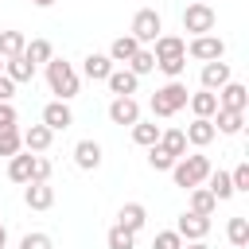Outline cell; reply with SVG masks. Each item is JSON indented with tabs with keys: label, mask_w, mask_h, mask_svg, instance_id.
<instances>
[{
	"label": "cell",
	"mask_w": 249,
	"mask_h": 249,
	"mask_svg": "<svg viewBox=\"0 0 249 249\" xmlns=\"http://www.w3.org/2000/svg\"><path fill=\"white\" fill-rule=\"evenodd\" d=\"M206 191H210L218 202L233 198V183H230V171H210V175H206Z\"/></svg>",
	"instance_id": "26"
},
{
	"label": "cell",
	"mask_w": 249,
	"mask_h": 249,
	"mask_svg": "<svg viewBox=\"0 0 249 249\" xmlns=\"http://www.w3.org/2000/svg\"><path fill=\"white\" fill-rule=\"evenodd\" d=\"M23 202L31 210H51L54 206V187L51 183H27L23 187Z\"/></svg>",
	"instance_id": "17"
},
{
	"label": "cell",
	"mask_w": 249,
	"mask_h": 249,
	"mask_svg": "<svg viewBox=\"0 0 249 249\" xmlns=\"http://www.w3.org/2000/svg\"><path fill=\"white\" fill-rule=\"evenodd\" d=\"M82 74H86L89 82H105V78L113 74V62H109V54H97V51H89V54L82 58Z\"/></svg>",
	"instance_id": "18"
},
{
	"label": "cell",
	"mask_w": 249,
	"mask_h": 249,
	"mask_svg": "<svg viewBox=\"0 0 249 249\" xmlns=\"http://www.w3.org/2000/svg\"><path fill=\"white\" fill-rule=\"evenodd\" d=\"M19 249H54V241H51V233H23L19 237Z\"/></svg>",
	"instance_id": "36"
},
{
	"label": "cell",
	"mask_w": 249,
	"mask_h": 249,
	"mask_svg": "<svg viewBox=\"0 0 249 249\" xmlns=\"http://www.w3.org/2000/svg\"><path fill=\"white\" fill-rule=\"evenodd\" d=\"M0 128H16V105L0 101Z\"/></svg>",
	"instance_id": "41"
},
{
	"label": "cell",
	"mask_w": 249,
	"mask_h": 249,
	"mask_svg": "<svg viewBox=\"0 0 249 249\" xmlns=\"http://www.w3.org/2000/svg\"><path fill=\"white\" fill-rule=\"evenodd\" d=\"M109 121L132 128V124L140 121V101H136V97H113V101H109Z\"/></svg>",
	"instance_id": "9"
},
{
	"label": "cell",
	"mask_w": 249,
	"mask_h": 249,
	"mask_svg": "<svg viewBox=\"0 0 249 249\" xmlns=\"http://www.w3.org/2000/svg\"><path fill=\"white\" fill-rule=\"evenodd\" d=\"M210 171H214V167H210V160H206L202 152H195V156H183V160H175V167H171V179H175V187L191 191V187H202Z\"/></svg>",
	"instance_id": "2"
},
{
	"label": "cell",
	"mask_w": 249,
	"mask_h": 249,
	"mask_svg": "<svg viewBox=\"0 0 249 249\" xmlns=\"http://www.w3.org/2000/svg\"><path fill=\"white\" fill-rule=\"evenodd\" d=\"M19 140H23V148H27L31 156H43V152L51 148L54 132H51L47 124H31V128H23V132H19Z\"/></svg>",
	"instance_id": "15"
},
{
	"label": "cell",
	"mask_w": 249,
	"mask_h": 249,
	"mask_svg": "<svg viewBox=\"0 0 249 249\" xmlns=\"http://www.w3.org/2000/svg\"><path fill=\"white\" fill-rule=\"evenodd\" d=\"M152 58H156V62L187 58V39H179V35H160V39L152 43Z\"/></svg>",
	"instance_id": "11"
},
{
	"label": "cell",
	"mask_w": 249,
	"mask_h": 249,
	"mask_svg": "<svg viewBox=\"0 0 249 249\" xmlns=\"http://www.w3.org/2000/svg\"><path fill=\"white\" fill-rule=\"evenodd\" d=\"M31 4H39V8H51V4H54V0H31Z\"/></svg>",
	"instance_id": "45"
},
{
	"label": "cell",
	"mask_w": 249,
	"mask_h": 249,
	"mask_svg": "<svg viewBox=\"0 0 249 249\" xmlns=\"http://www.w3.org/2000/svg\"><path fill=\"white\" fill-rule=\"evenodd\" d=\"M187 97H191V93H187L183 82H167V86H160V89L152 93L148 105H152L156 117H175L179 109H187Z\"/></svg>",
	"instance_id": "3"
},
{
	"label": "cell",
	"mask_w": 249,
	"mask_h": 249,
	"mask_svg": "<svg viewBox=\"0 0 249 249\" xmlns=\"http://www.w3.org/2000/svg\"><path fill=\"white\" fill-rule=\"evenodd\" d=\"M117 226L128 230V233H140V230L148 226V210H144V202H124V206L117 210Z\"/></svg>",
	"instance_id": "14"
},
{
	"label": "cell",
	"mask_w": 249,
	"mask_h": 249,
	"mask_svg": "<svg viewBox=\"0 0 249 249\" xmlns=\"http://www.w3.org/2000/svg\"><path fill=\"white\" fill-rule=\"evenodd\" d=\"M31 167H35V156H31V152H16V156L8 160V179L27 187V183H31Z\"/></svg>",
	"instance_id": "20"
},
{
	"label": "cell",
	"mask_w": 249,
	"mask_h": 249,
	"mask_svg": "<svg viewBox=\"0 0 249 249\" xmlns=\"http://www.w3.org/2000/svg\"><path fill=\"white\" fill-rule=\"evenodd\" d=\"M226 237H230V245L233 249H245L249 245V218H230V226H226Z\"/></svg>",
	"instance_id": "31"
},
{
	"label": "cell",
	"mask_w": 249,
	"mask_h": 249,
	"mask_svg": "<svg viewBox=\"0 0 249 249\" xmlns=\"http://www.w3.org/2000/svg\"><path fill=\"white\" fill-rule=\"evenodd\" d=\"M198 78H202V89H210V93H218L226 82H233L230 62H222V58H218V62H202V74H198Z\"/></svg>",
	"instance_id": "12"
},
{
	"label": "cell",
	"mask_w": 249,
	"mask_h": 249,
	"mask_svg": "<svg viewBox=\"0 0 249 249\" xmlns=\"http://www.w3.org/2000/svg\"><path fill=\"white\" fill-rule=\"evenodd\" d=\"M163 74H167V82H179L183 78V70H187V58H167V62H156Z\"/></svg>",
	"instance_id": "38"
},
{
	"label": "cell",
	"mask_w": 249,
	"mask_h": 249,
	"mask_svg": "<svg viewBox=\"0 0 249 249\" xmlns=\"http://www.w3.org/2000/svg\"><path fill=\"white\" fill-rule=\"evenodd\" d=\"M140 51V43L132 39V35H117L113 43H109V62H121V66H128V58Z\"/></svg>",
	"instance_id": "21"
},
{
	"label": "cell",
	"mask_w": 249,
	"mask_h": 249,
	"mask_svg": "<svg viewBox=\"0 0 249 249\" xmlns=\"http://www.w3.org/2000/svg\"><path fill=\"white\" fill-rule=\"evenodd\" d=\"M0 74H4V58H0Z\"/></svg>",
	"instance_id": "47"
},
{
	"label": "cell",
	"mask_w": 249,
	"mask_h": 249,
	"mask_svg": "<svg viewBox=\"0 0 249 249\" xmlns=\"http://www.w3.org/2000/svg\"><path fill=\"white\" fill-rule=\"evenodd\" d=\"M160 132H163V128H160L156 121H136V124H132V140H136L140 148H152V144H160Z\"/></svg>",
	"instance_id": "30"
},
{
	"label": "cell",
	"mask_w": 249,
	"mask_h": 249,
	"mask_svg": "<svg viewBox=\"0 0 249 249\" xmlns=\"http://www.w3.org/2000/svg\"><path fill=\"white\" fill-rule=\"evenodd\" d=\"M230 183H233V195H237V191H249V163H237V167L230 171Z\"/></svg>",
	"instance_id": "40"
},
{
	"label": "cell",
	"mask_w": 249,
	"mask_h": 249,
	"mask_svg": "<svg viewBox=\"0 0 249 249\" xmlns=\"http://www.w3.org/2000/svg\"><path fill=\"white\" fill-rule=\"evenodd\" d=\"M218 210V198L206 191V187H191V214H202V218H210Z\"/></svg>",
	"instance_id": "27"
},
{
	"label": "cell",
	"mask_w": 249,
	"mask_h": 249,
	"mask_svg": "<svg viewBox=\"0 0 249 249\" xmlns=\"http://www.w3.org/2000/svg\"><path fill=\"white\" fill-rule=\"evenodd\" d=\"M175 233H179L183 241H206V233H210V218L183 210V214H179V222H175Z\"/></svg>",
	"instance_id": "7"
},
{
	"label": "cell",
	"mask_w": 249,
	"mask_h": 249,
	"mask_svg": "<svg viewBox=\"0 0 249 249\" xmlns=\"http://www.w3.org/2000/svg\"><path fill=\"white\" fill-rule=\"evenodd\" d=\"M191 4H210V0H191Z\"/></svg>",
	"instance_id": "46"
},
{
	"label": "cell",
	"mask_w": 249,
	"mask_h": 249,
	"mask_svg": "<svg viewBox=\"0 0 249 249\" xmlns=\"http://www.w3.org/2000/svg\"><path fill=\"white\" fill-rule=\"evenodd\" d=\"M31 183H51V160H47V156H35V167H31Z\"/></svg>",
	"instance_id": "39"
},
{
	"label": "cell",
	"mask_w": 249,
	"mask_h": 249,
	"mask_svg": "<svg viewBox=\"0 0 249 249\" xmlns=\"http://www.w3.org/2000/svg\"><path fill=\"white\" fill-rule=\"evenodd\" d=\"M160 148H163L171 160H183V156H187V136H183V128H163V132H160Z\"/></svg>",
	"instance_id": "23"
},
{
	"label": "cell",
	"mask_w": 249,
	"mask_h": 249,
	"mask_svg": "<svg viewBox=\"0 0 249 249\" xmlns=\"http://www.w3.org/2000/svg\"><path fill=\"white\" fill-rule=\"evenodd\" d=\"M187 105H191V113H195V117H202V121H210V117L218 113V97H214L210 89L191 93V97H187Z\"/></svg>",
	"instance_id": "22"
},
{
	"label": "cell",
	"mask_w": 249,
	"mask_h": 249,
	"mask_svg": "<svg viewBox=\"0 0 249 249\" xmlns=\"http://www.w3.org/2000/svg\"><path fill=\"white\" fill-rule=\"evenodd\" d=\"M12 93H16V82L0 74V101H12Z\"/></svg>",
	"instance_id": "42"
},
{
	"label": "cell",
	"mask_w": 249,
	"mask_h": 249,
	"mask_svg": "<svg viewBox=\"0 0 249 249\" xmlns=\"http://www.w3.org/2000/svg\"><path fill=\"white\" fill-rule=\"evenodd\" d=\"M214 97H218V109H230V113H245L249 109V89L241 82H226Z\"/></svg>",
	"instance_id": "8"
},
{
	"label": "cell",
	"mask_w": 249,
	"mask_h": 249,
	"mask_svg": "<svg viewBox=\"0 0 249 249\" xmlns=\"http://www.w3.org/2000/svg\"><path fill=\"white\" fill-rule=\"evenodd\" d=\"M214 132H226V136H237L241 132V124H245V113H230V109H218L214 117Z\"/></svg>",
	"instance_id": "24"
},
{
	"label": "cell",
	"mask_w": 249,
	"mask_h": 249,
	"mask_svg": "<svg viewBox=\"0 0 249 249\" xmlns=\"http://www.w3.org/2000/svg\"><path fill=\"white\" fill-rule=\"evenodd\" d=\"M105 245H109V249H136V233H128V230L113 226V230H109V237H105Z\"/></svg>",
	"instance_id": "34"
},
{
	"label": "cell",
	"mask_w": 249,
	"mask_h": 249,
	"mask_svg": "<svg viewBox=\"0 0 249 249\" xmlns=\"http://www.w3.org/2000/svg\"><path fill=\"white\" fill-rule=\"evenodd\" d=\"M47 86H51V93H58V101H70V97H78L82 78L66 58H51L47 62Z\"/></svg>",
	"instance_id": "1"
},
{
	"label": "cell",
	"mask_w": 249,
	"mask_h": 249,
	"mask_svg": "<svg viewBox=\"0 0 249 249\" xmlns=\"http://www.w3.org/2000/svg\"><path fill=\"white\" fill-rule=\"evenodd\" d=\"M74 163L82 171H97L101 167V144L97 140H78L74 144Z\"/></svg>",
	"instance_id": "16"
},
{
	"label": "cell",
	"mask_w": 249,
	"mask_h": 249,
	"mask_svg": "<svg viewBox=\"0 0 249 249\" xmlns=\"http://www.w3.org/2000/svg\"><path fill=\"white\" fill-rule=\"evenodd\" d=\"M152 249H183V237L175 230H160L156 241H152Z\"/></svg>",
	"instance_id": "37"
},
{
	"label": "cell",
	"mask_w": 249,
	"mask_h": 249,
	"mask_svg": "<svg viewBox=\"0 0 249 249\" xmlns=\"http://www.w3.org/2000/svg\"><path fill=\"white\" fill-rule=\"evenodd\" d=\"M183 136H187V144H195V148H206L218 132H214V121H202V117H195L187 128H183Z\"/></svg>",
	"instance_id": "19"
},
{
	"label": "cell",
	"mask_w": 249,
	"mask_h": 249,
	"mask_svg": "<svg viewBox=\"0 0 249 249\" xmlns=\"http://www.w3.org/2000/svg\"><path fill=\"white\" fill-rule=\"evenodd\" d=\"M4 78H12L16 86H19V82H31V78H35V66H31L23 54H19V58H8V62H4Z\"/></svg>",
	"instance_id": "29"
},
{
	"label": "cell",
	"mask_w": 249,
	"mask_h": 249,
	"mask_svg": "<svg viewBox=\"0 0 249 249\" xmlns=\"http://www.w3.org/2000/svg\"><path fill=\"white\" fill-rule=\"evenodd\" d=\"M43 124H47L51 132H62V128H70V124H74L70 101H47V105H43Z\"/></svg>",
	"instance_id": "10"
},
{
	"label": "cell",
	"mask_w": 249,
	"mask_h": 249,
	"mask_svg": "<svg viewBox=\"0 0 249 249\" xmlns=\"http://www.w3.org/2000/svg\"><path fill=\"white\" fill-rule=\"evenodd\" d=\"M16 152H23L19 128H0V156H4V160H12Z\"/></svg>",
	"instance_id": "33"
},
{
	"label": "cell",
	"mask_w": 249,
	"mask_h": 249,
	"mask_svg": "<svg viewBox=\"0 0 249 249\" xmlns=\"http://www.w3.org/2000/svg\"><path fill=\"white\" fill-rule=\"evenodd\" d=\"M214 23H218V16H214L210 4H187L183 8V31H191V39L195 35H214Z\"/></svg>",
	"instance_id": "5"
},
{
	"label": "cell",
	"mask_w": 249,
	"mask_h": 249,
	"mask_svg": "<svg viewBox=\"0 0 249 249\" xmlns=\"http://www.w3.org/2000/svg\"><path fill=\"white\" fill-rule=\"evenodd\" d=\"M140 47H148V43H156L160 35H163V19H160V12L156 8H140L136 16H132V31H128Z\"/></svg>",
	"instance_id": "4"
},
{
	"label": "cell",
	"mask_w": 249,
	"mask_h": 249,
	"mask_svg": "<svg viewBox=\"0 0 249 249\" xmlns=\"http://www.w3.org/2000/svg\"><path fill=\"white\" fill-rule=\"evenodd\" d=\"M183 249H210V245H206V241H187Z\"/></svg>",
	"instance_id": "43"
},
{
	"label": "cell",
	"mask_w": 249,
	"mask_h": 249,
	"mask_svg": "<svg viewBox=\"0 0 249 249\" xmlns=\"http://www.w3.org/2000/svg\"><path fill=\"white\" fill-rule=\"evenodd\" d=\"M128 70L136 74V78H144V74H152L156 70V58H152V47H140L132 58H128Z\"/></svg>",
	"instance_id": "32"
},
{
	"label": "cell",
	"mask_w": 249,
	"mask_h": 249,
	"mask_svg": "<svg viewBox=\"0 0 249 249\" xmlns=\"http://www.w3.org/2000/svg\"><path fill=\"white\" fill-rule=\"evenodd\" d=\"M8 245V230H4V222H0V249Z\"/></svg>",
	"instance_id": "44"
},
{
	"label": "cell",
	"mask_w": 249,
	"mask_h": 249,
	"mask_svg": "<svg viewBox=\"0 0 249 249\" xmlns=\"http://www.w3.org/2000/svg\"><path fill=\"white\" fill-rule=\"evenodd\" d=\"M23 47H27V35H23V31H0V58H4V62H8V58H19Z\"/></svg>",
	"instance_id": "25"
},
{
	"label": "cell",
	"mask_w": 249,
	"mask_h": 249,
	"mask_svg": "<svg viewBox=\"0 0 249 249\" xmlns=\"http://www.w3.org/2000/svg\"><path fill=\"white\" fill-rule=\"evenodd\" d=\"M105 86H109V93H113V97H132V93H136V86H140V78H136L128 66H121V70L113 66V74L105 78Z\"/></svg>",
	"instance_id": "13"
},
{
	"label": "cell",
	"mask_w": 249,
	"mask_h": 249,
	"mask_svg": "<svg viewBox=\"0 0 249 249\" xmlns=\"http://www.w3.org/2000/svg\"><path fill=\"white\" fill-rule=\"evenodd\" d=\"M23 58H27V62H31V66H39V62H43V66H47V62H51V58H54V47H51V43H47V39H31V43H27V47H23Z\"/></svg>",
	"instance_id": "28"
},
{
	"label": "cell",
	"mask_w": 249,
	"mask_h": 249,
	"mask_svg": "<svg viewBox=\"0 0 249 249\" xmlns=\"http://www.w3.org/2000/svg\"><path fill=\"white\" fill-rule=\"evenodd\" d=\"M148 167H152V171H171V167H175V160H171L160 144H152V148H148Z\"/></svg>",
	"instance_id": "35"
},
{
	"label": "cell",
	"mask_w": 249,
	"mask_h": 249,
	"mask_svg": "<svg viewBox=\"0 0 249 249\" xmlns=\"http://www.w3.org/2000/svg\"><path fill=\"white\" fill-rule=\"evenodd\" d=\"M187 54L198 58V62H218V58H226V43L218 35H195L187 43Z\"/></svg>",
	"instance_id": "6"
}]
</instances>
